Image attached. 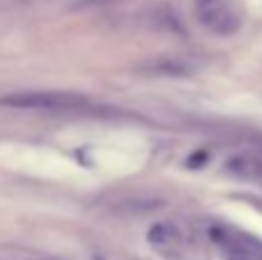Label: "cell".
Listing matches in <instances>:
<instances>
[{"instance_id": "6da1fadb", "label": "cell", "mask_w": 262, "mask_h": 260, "mask_svg": "<svg viewBox=\"0 0 262 260\" xmlns=\"http://www.w3.org/2000/svg\"><path fill=\"white\" fill-rule=\"evenodd\" d=\"M0 104L9 109L23 111H74L88 106V99L78 92H62V90H26L14 95L0 97Z\"/></svg>"}, {"instance_id": "7a4b0ae2", "label": "cell", "mask_w": 262, "mask_h": 260, "mask_svg": "<svg viewBox=\"0 0 262 260\" xmlns=\"http://www.w3.org/2000/svg\"><path fill=\"white\" fill-rule=\"evenodd\" d=\"M195 16L214 35H235L239 30V14L228 0H195Z\"/></svg>"}, {"instance_id": "3957f363", "label": "cell", "mask_w": 262, "mask_h": 260, "mask_svg": "<svg viewBox=\"0 0 262 260\" xmlns=\"http://www.w3.org/2000/svg\"><path fill=\"white\" fill-rule=\"evenodd\" d=\"M212 237L223 249L228 260H262V244L255 237H249L239 230L214 228Z\"/></svg>"}, {"instance_id": "277c9868", "label": "cell", "mask_w": 262, "mask_h": 260, "mask_svg": "<svg viewBox=\"0 0 262 260\" xmlns=\"http://www.w3.org/2000/svg\"><path fill=\"white\" fill-rule=\"evenodd\" d=\"M226 173L239 182L262 184V155L260 152H237L226 161Z\"/></svg>"}, {"instance_id": "5b68a950", "label": "cell", "mask_w": 262, "mask_h": 260, "mask_svg": "<svg viewBox=\"0 0 262 260\" xmlns=\"http://www.w3.org/2000/svg\"><path fill=\"white\" fill-rule=\"evenodd\" d=\"M195 69V62H191L184 55H157L140 64V72L152 76H189Z\"/></svg>"}, {"instance_id": "8992f818", "label": "cell", "mask_w": 262, "mask_h": 260, "mask_svg": "<svg viewBox=\"0 0 262 260\" xmlns=\"http://www.w3.org/2000/svg\"><path fill=\"white\" fill-rule=\"evenodd\" d=\"M177 240V228L172 224H154L152 228L147 230V242L152 247H168Z\"/></svg>"}, {"instance_id": "52a82bcc", "label": "cell", "mask_w": 262, "mask_h": 260, "mask_svg": "<svg viewBox=\"0 0 262 260\" xmlns=\"http://www.w3.org/2000/svg\"><path fill=\"white\" fill-rule=\"evenodd\" d=\"M95 260H106V258H101V256H95Z\"/></svg>"}]
</instances>
